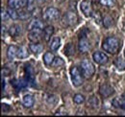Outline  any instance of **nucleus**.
<instances>
[{"instance_id": "nucleus-1", "label": "nucleus", "mask_w": 125, "mask_h": 117, "mask_svg": "<svg viewBox=\"0 0 125 117\" xmlns=\"http://www.w3.org/2000/svg\"><path fill=\"white\" fill-rule=\"evenodd\" d=\"M120 40L115 37H108L104 39L102 43V48L105 52H108L109 54L115 55L118 53L120 49Z\"/></svg>"}, {"instance_id": "nucleus-2", "label": "nucleus", "mask_w": 125, "mask_h": 117, "mask_svg": "<svg viewBox=\"0 0 125 117\" xmlns=\"http://www.w3.org/2000/svg\"><path fill=\"white\" fill-rule=\"evenodd\" d=\"M81 72L83 74V76L87 79L91 78L95 72V68L94 65L93 64L92 61H90L89 59H83L81 62Z\"/></svg>"}, {"instance_id": "nucleus-3", "label": "nucleus", "mask_w": 125, "mask_h": 117, "mask_svg": "<svg viewBox=\"0 0 125 117\" xmlns=\"http://www.w3.org/2000/svg\"><path fill=\"white\" fill-rule=\"evenodd\" d=\"M70 78L74 87L78 88L83 85V74L77 66H72L70 68Z\"/></svg>"}, {"instance_id": "nucleus-4", "label": "nucleus", "mask_w": 125, "mask_h": 117, "mask_svg": "<svg viewBox=\"0 0 125 117\" xmlns=\"http://www.w3.org/2000/svg\"><path fill=\"white\" fill-rule=\"evenodd\" d=\"M60 17V12L58 9L54 8V7H49L43 13V18L46 21H53V20H57Z\"/></svg>"}, {"instance_id": "nucleus-5", "label": "nucleus", "mask_w": 125, "mask_h": 117, "mask_svg": "<svg viewBox=\"0 0 125 117\" xmlns=\"http://www.w3.org/2000/svg\"><path fill=\"white\" fill-rule=\"evenodd\" d=\"M42 37H43L42 29H34L29 31L28 33V39L31 42H39Z\"/></svg>"}, {"instance_id": "nucleus-6", "label": "nucleus", "mask_w": 125, "mask_h": 117, "mask_svg": "<svg viewBox=\"0 0 125 117\" xmlns=\"http://www.w3.org/2000/svg\"><path fill=\"white\" fill-rule=\"evenodd\" d=\"M93 58H94V60L96 63L101 64V65H104L109 61V57L105 53L100 52V51L94 52V55H93Z\"/></svg>"}, {"instance_id": "nucleus-7", "label": "nucleus", "mask_w": 125, "mask_h": 117, "mask_svg": "<svg viewBox=\"0 0 125 117\" xmlns=\"http://www.w3.org/2000/svg\"><path fill=\"white\" fill-rule=\"evenodd\" d=\"M99 93L102 97L104 98H108L110 96H112L114 93H115V89L112 86H110L109 84L105 83L103 85L100 86V88H99Z\"/></svg>"}, {"instance_id": "nucleus-8", "label": "nucleus", "mask_w": 125, "mask_h": 117, "mask_svg": "<svg viewBox=\"0 0 125 117\" xmlns=\"http://www.w3.org/2000/svg\"><path fill=\"white\" fill-rule=\"evenodd\" d=\"M63 21H65L66 25L68 26H73L77 23L78 21V16L74 12H67L63 16Z\"/></svg>"}, {"instance_id": "nucleus-9", "label": "nucleus", "mask_w": 125, "mask_h": 117, "mask_svg": "<svg viewBox=\"0 0 125 117\" xmlns=\"http://www.w3.org/2000/svg\"><path fill=\"white\" fill-rule=\"evenodd\" d=\"M91 48V44L89 42V40L83 37L79 39V43H78V50L81 53H87Z\"/></svg>"}, {"instance_id": "nucleus-10", "label": "nucleus", "mask_w": 125, "mask_h": 117, "mask_svg": "<svg viewBox=\"0 0 125 117\" xmlns=\"http://www.w3.org/2000/svg\"><path fill=\"white\" fill-rule=\"evenodd\" d=\"M8 6L16 10H20L22 8H25L26 0H8Z\"/></svg>"}, {"instance_id": "nucleus-11", "label": "nucleus", "mask_w": 125, "mask_h": 117, "mask_svg": "<svg viewBox=\"0 0 125 117\" xmlns=\"http://www.w3.org/2000/svg\"><path fill=\"white\" fill-rule=\"evenodd\" d=\"M80 9H81L82 13L86 15V16H90V15H92V14H93L92 6H91V4H90L89 1H86V0L82 1L80 3Z\"/></svg>"}, {"instance_id": "nucleus-12", "label": "nucleus", "mask_w": 125, "mask_h": 117, "mask_svg": "<svg viewBox=\"0 0 125 117\" xmlns=\"http://www.w3.org/2000/svg\"><path fill=\"white\" fill-rule=\"evenodd\" d=\"M34 29H43V23L42 20L36 18V19H33L30 21V23L28 24L27 26V30L28 31H31Z\"/></svg>"}, {"instance_id": "nucleus-13", "label": "nucleus", "mask_w": 125, "mask_h": 117, "mask_svg": "<svg viewBox=\"0 0 125 117\" xmlns=\"http://www.w3.org/2000/svg\"><path fill=\"white\" fill-rule=\"evenodd\" d=\"M54 27L51 26V25H48V26H45L42 32H43V39L46 40V41H49V39H51V37L53 36L54 34Z\"/></svg>"}, {"instance_id": "nucleus-14", "label": "nucleus", "mask_w": 125, "mask_h": 117, "mask_svg": "<svg viewBox=\"0 0 125 117\" xmlns=\"http://www.w3.org/2000/svg\"><path fill=\"white\" fill-rule=\"evenodd\" d=\"M17 50H18V48L15 45H10L8 47L7 56H8V58L10 60H13L16 57H17Z\"/></svg>"}, {"instance_id": "nucleus-15", "label": "nucleus", "mask_w": 125, "mask_h": 117, "mask_svg": "<svg viewBox=\"0 0 125 117\" xmlns=\"http://www.w3.org/2000/svg\"><path fill=\"white\" fill-rule=\"evenodd\" d=\"M34 103H35L34 97L32 95L26 94V95L23 96V98H22V104H23V106L25 107H32L34 106Z\"/></svg>"}, {"instance_id": "nucleus-16", "label": "nucleus", "mask_w": 125, "mask_h": 117, "mask_svg": "<svg viewBox=\"0 0 125 117\" xmlns=\"http://www.w3.org/2000/svg\"><path fill=\"white\" fill-rule=\"evenodd\" d=\"M29 48L34 54H41L43 51V46L39 42H32L29 45Z\"/></svg>"}, {"instance_id": "nucleus-17", "label": "nucleus", "mask_w": 125, "mask_h": 117, "mask_svg": "<svg viewBox=\"0 0 125 117\" xmlns=\"http://www.w3.org/2000/svg\"><path fill=\"white\" fill-rule=\"evenodd\" d=\"M8 33H9V35L11 37H14V38L18 37L21 34V27L19 25H17V24H14V25L11 26V28L9 29Z\"/></svg>"}, {"instance_id": "nucleus-18", "label": "nucleus", "mask_w": 125, "mask_h": 117, "mask_svg": "<svg viewBox=\"0 0 125 117\" xmlns=\"http://www.w3.org/2000/svg\"><path fill=\"white\" fill-rule=\"evenodd\" d=\"M28 85V83H26L25 81L21 80V79H14L12 80V86L16 89H22Z\"/></svg>"}, {"instance_id": "nucleus-19", "label": "nucleus", "mask_w": 125, "mask_h": 117, "mask_svg": "<svg viewBox=\"0 0 125 117\" xmlns=\"http://www.w3.org/2000/svg\"><path fill=\"white\" fill-rule=\"evenodd\" d=\"M29 56V52H28V49L24 46H20L18 47V50H17V58H25Z\"/></svg>"}, {"instance_id": "nucleus-20", "label": "nucleus", "mask_w": 125, "mask_h": 117, "mask_svg": "<svg viewBox=\"0 0 125 117\" xmlns=\"http://www.w3.org/2000/svg\"><path fill=\"white\" fill-rule=\"evenodd\" d=\"M54 58H55V56L51 52H47L43 55V61L46 65H52V63L54 61Z\"/></svg>"}, {"instance_id": "nucleus-21", "label": "nucleus", "mask_w": 125, "mask_h": 117, "mask_svg": "<svg viewBox=\"0 0 125 117\" xmlns=\"http://www.w3.org/2000/svg\"><path fill=\"white\" fill-rule=\"evenodd\" d=\"M61 46V39L60 38H54L50 43V49L52 51H57Z\"/></svg>"}, {"instance_id": "nucleus-22", "label": "nucleus", "mask_w": 125, "mask_h": 117, "mask_svg": "<svg viewBox=\"0 0 125 117\" xmlns=\"http://www.w3.org/2000/svg\"><path fill=\"white\" fill-rule=\"evenodd\" d=\"M113 106L118 108H121L125 110V100H119V99H115L113 101Z\"/></svg>"}, {"instance_id": "nucleus-23", "label": "nucleus", "mask_w": 125, "mask_h": 117, "mask_svg": "<svg viewBox=\"0 0 125 117\" xmlns=\"http://www.w3.org/2000/svg\"><path fill=\"white\" fill-rule=\"evenodd\" d=\"M115 65L118 70H124L125 69V61L121 58H118L115 59Z\"/></svg>"}, {"instance_id": "nucleus-24", "label": "nucleus", "mask_w": 125, "mask_h": 117, "mask_svg": "<svg viewBox=\"0 0 125 117\" xmlns=\"http://www.w3.org/2000/svg\"><path fill=\"white\" fill-rule=\"evenodd\" d=\"M7 11H8L9 15H10V17H11L12 19H14V20L19 19V14L16 12V9H13V8H10V7H9V9H8Z\"/></svg>"}, {"instance_id": "nucleus-25", "label": "nucleus", "mask_w": 125, "mask_h": 117, "mask_svg": "<svg viewBox=\"0 0 125 117\" xmlns=\"http://www.w3.org/2000/svg\"><path fill=\"white\" fill-rule=\"evenodd\" d=\"M88 105L90 106V107H98V106H99V101H98V99L96 98V97H91L90 99H89V101H88Z\"/></svg>"}, {"instance_id": "nucleus-26", "label": "nucleus", "mask_w": 125, "mask_h": 117, "mask_svg": "<svg viewBox=\"0 0 125 117\" xmlns=\"http://www.w3.org/2000/svg\"><path fill=\"white\" fill-rule=\"evenodd\" d=\"M74 52H75V49H74L72 43H68L65 46V48H64V53H65L67 56H71L72 54H74Z\"/></svg>"}, {"instance_id": "nucleus-27", "label": "nucleus", "mask_w": 125, "mask_h": 117, "mask_svg": "<svg viewBox=\"0 0 125 117\" xmlns=\"http://www.w3.org/2000/svg\"><path fill=\"white\" fill-rule=\"evenodd\" d=\"M18 14H19V19H21V20H26V19L31 17V12H28L27 10L26 11H21Z\"/></svg>"}, {"instance_id": "nucleus-28", "label": "nucleus", "mask_w": 125, "mask_h": 117, "mask_svg": "<svg viewBox=\"0 0 125 117\" xmlns=\"http://www.w3.org/2000/svg\"><path fill=\"white\" fill-rule=\"evenodd\" d=\"M26 10L28 12H33L36 8L35 6V0H26V6H25Z\"/></svg>"}, {"instance_id": "nucleus-29", "label": "nucleus", "mask_w": 125, "mask_h": 117, "mask_svg": "<svg viewBox=\"0 0 125 117\" xmlns=\"http://www.w3.org/2000/svg\"><path fill=\"white\" fill-rule=\"evenodd\" d=\"M85 97H84V95H82V94H75L74 95V97H73V101L75 104H77V105H80V104H83V103L85 102Z\"/></svg>"}, {"instance_id": "nucleus-30", "label": "nucleus", "mask_w": 125, "mask_h": 117, "mask_svg": "<svg viewBox=\"0 0 125 117\" xmlns=\"http://www.w3.org/2000/svg\"><path fill=\"white\" fill-rule=\"evenodd\" d=\"M46 101L50 105H56L59 101V99H58V97L56 95H48L46 98Z\"/></svg>"}, {"instance_id": "nucleus-31", "label": "nucleus", "mask_w": 125, "mask_h": 117, "mask_svg": "<svg viewBox=\"0 0 125 117\" xmlns=\"http://www.w3.org/2000/svg\"><path fill=\"white\" fill-rule=\"evenodd\" d=\"M63 63H64V61H63V59H62V58H60V57H55L52 65L55 66V67H58V66L60 67V66H62Z\"/></svg>"}, {"instance_id": "nucleus-32", "label": "nucleus", "mask_w": 125, "mask_h": 117, "mask_svg": "<svg viewBox=\"0 0 125 117\" xmlns=\"http://www.w3.org/2000/svg\"><path fill=\"white\" fill-rule=\"evenodd\" d=\"M100 3L106 7H113L115 5V0H100Z\"/></svg>"}, {"instance_id": "nucleus-33", "label": "nucleus", "mask_w": 125, "mask_h": 117, "mask_svg": "<svg viewBox=\"0 0 125 117\" xmlns=\"http://www.w3.org/2000/svg\"><path fill=\"white\" fill-rule=\"evenodd\" d=\"M9 17H10V15H9L8 11H6V10H4V9L2 8V9H1V18H2V21L7 20Z\"/></svg>"}, {"instance_id": "nucleus-34", "label": "nucleus", "mask_w": 125, "mask_h": 117, "mask_svg": "<svg viewBox=\"0 0 125 117\" xmlns=\"http://www.w3.org/2000/svg\"><path fill=\"white\" fill-rule=\"evenodd\" d=\"M10 73H11V71H10L7 67H5V68L3 67V68H2V75H3V76H9Z\"/></svg>"}, {"instance_id": "nucleus-35", "label": "nucleus", "mask_w": 125, "mask_h": 117, "mask_svg": "<svg viewBox=\"0 0 125 117\" xmlns=\"http://www.w3.org/2000/svg\"><path fill=\"white\" fill-rule=\"evenodd\" d=\"M8 110H10V107L8 106V105H6V104H2V111L4 112H6V111H8Z\"/></svg>"}, {"instance_id": "nucleus-36", "label": "nucleus", "mask_w": 125, "mask_h": 117, "mask_svg": "<svg viewBox=\"0 0 125 117\" xmlns=\"http://www.w3.org/2000/svg\"><path fill=\"white\" fill-rule=\"evenodd\" d=\"M5 87H6V82H5L4 78H2V91H4V89H5Z\"/></svg>"}, {"instance_id": "nucleus-37", "label": "nucleus", "mask_w": 125, "mask_h": 117, "mask_svg": "<svg viewBox=\"0 0 125 117\" xmlns=\"http://www.w3.org/2000/svg\"><path fill=\"white\" fill-rule=\"evenodd\" d=\"M6 29H7V28H6L4 25H2V36H3V37L5 36V34H6V32H7Z\"/></svg>"}, {"instance_id": "nucleus-38", "label": "nucleus", "mask_w": 125, "mask_h": 117, "mask_svg": "<svg viewBox=\"0 0 125 117\" xmlns=\"http://www.w3.org/2000/svg\"><path fill=\"white\" fill-rule=\"evenodd\" d=\"M39 1H40V2H42H42H45V1H46V0H39Z\"/></svg>"}, {"instance_id": "nucleus-39", "label": "nucleus", "mask_w": 125, "mask_h": 117, "mask_svg": "<svg viewBox=\"0 0 125 117\" xmlns=\"http://www.w3.org/2000/svg\"><path fill=\"white\" fill-rule=\"evenodd\" d=\"M124 55H125V52H124Z\"/></svg>"}]
</instances>
